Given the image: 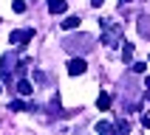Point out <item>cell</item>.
Returning a JSON list of instances; mask_svg holds the SVG:
<instances>
[{"label": "cell", "instance_id": "cell-1", "mask_svg": "<svg viewBox=\"0 0 150 135\" xmlns=\"http://www.w3.org/2000/svg\"><path fill=\"white\" fill-rule=\"evenodd\" d=\"M99 28H102V42L105 45H122L119 37H122V25L113 23V20H99Z\"/></svg>", "mask_w": 150, "mask_h": 135}, {"label": "cell", "instance_id": "cell-2", "mask_svg": "<svg viewBox=\"0 0 150 135\" xmlns=\"http://www.w3.org/2000/svg\"><path fill=\"white\" fill-rule=\"evenodd\" d=\"M62 48H68V51H88V48H93V45H91V37L79 34V37H65V40H62Z\"/></svg>", "mask_w": 150, "mask_h": 135}, {"label": "cell", "instance_id": "cell-3", "mask_svg": "<svg viewBox=\"0 0 150 135\" xmlns=\"http://www.w3.org/2000/svg\"><path fill=\"white\" fill-rule=\"evenodd\" d=\"M31 40H34V28H20V31H11V37H8L11 45H28Z\"/></svg>", "mask_w": 150, "mask_h": 135}, {"label": "cell", "instance_id": "cell-4", "mask_svg": "<svg viewBox=\"0 0 150 135\" xmlns=\"http://www.w3.org/2000/svg\"><path fill=\"white\" fill-rule=\"evenodd\" d=\"M11 65H14V56L11 54H3V59H0V79L3 82H11Z\"/></svg>", "mask_w": 150, "mask_h": 135}, {"label": "cell", "instance_id": "cell-5", "mask_svg": "<svg viewBox=\"0 0 150 135\" xmlns=\"http://www.w3.org/2000/svg\"><path fill=\"white\" fill-rule=\"evenodd\" d=\"M85 70H88L85 59H71V62H68V73H71V76H82Z\"/></svg>", "mask_w": 150, "mask_h": 135}, {"label": "cell", "instance_id": "cell-6", "mask_svg": "<svg viewBox=\"0 0 150 135\" xmlns=\"http://www.w3.org/2000/svg\"><path fill=\"white\" fill-rule=\"evenodd\" d=\"M65 8H68L65 0H48V11L51 14H65Z\"/></svg>", "mask_w": 150, "mask_h": 135}, {"label": "cell", "instance_id": "cell-7", "mask_svg": "<svg viewBox=\"0 0 150 135\" xmlns=\"http://www.w3.org/2000/svg\"><path fill=\"white\" fill-rule=\"evenodd\" d=\"M17 93H20V96H31V93H34V84L28 82V79H20V82H17Z\"/></svg>", "mask_w": 150, "mask_h": 135}, {"label": "cell", "instance_id": "cell-8", "mask_svg": "<svg viewBox=\"0 0 150 135\" xmlns=\"http://www.w3.org/2000/svg\"><path fill=\"white\" fill-rule=\"evenodd\" d=\"M59 25H62L65 31H74V28H79V17H65Z\"/></svg>", "mask_w": 150, "mask_h": 135}, {"label": "cell", "instance_id": "cell-9", "mask_svg": "<svg viewBox=\"0 0 150 135\" xmlns=\"http://www.w3.org/2000/svg\"><path fill=\"white\" fill-rule=\"evenodd\" d=\"M130 59H133V45H130V42H122V62H130Z\"/></svg>", "mask_w": 150, "mask_h": 135}, {"label": "cell", "instance_id": "cell-10", "mask_svg": "<svg viewBox=\"0 0 150 135\" xmlns=\"http://www.w3.org/2000/svg\"><path fill=\"white\" fill-rule=\"evenodd\" d=\"M96 107L105 113V110H110V93H102L99 99H96Z\"/></svg>", "mask_w": 150, "mask_h": 135}, {"label": "cell", "instance_id": "cell-11", "mask_svg": "<svg viewBox=\"0 0 150 135\" xmlns=\"http://www.w3.org/2000/svg\"><path fill=\"white\" fill-rule=\"evenodd\" d=\"M139 34L150 40V20H147V17H142V20H139Z\"/></svg>", "mask_w": 150, "mask_h": 135}, {"label": "cell", "instance_id": "cell-12", "mask_svg": "<svg viewBox=\"0 0 150 135\" xmlns=\"http://www.w3.org/2000/svg\"><path fill=\"white\" fill-rule=\"evenodd\" d=\"M96 132H116V124H108V121H99V124H96Z\"/></svg>", "mask_w": 150, "mask_h": 135}, {"label": "cell", "instance_id": "cell-13", "mask_svg": "<svg viewBox=\"0 0 150 135\" xmlns=\"http://www.w3.org/2000/svg\"><path fill=\"white\" fill-rule=\"evenodd\" d=\"M130 70H133V73H144V70H147V62H133Z\"/></svg>", "mask_w": 150, "mask_h": 135}, {"label": "cell", "instance_id": "cell-14", "mask_svg": "<svg viewBox=\"0 0 150 135\" xmlns=\"http://www.w3.org/2000/svg\"><path fill=\"white\" fill-rule=\"evenodd\" d=\"M8 110H14V113H23V110H25V104H23L20 99H14L11 104H8Z\"/></svg>", "mask_w": 150, "mask_h": 135}, {"label": "cell", "instance_id": "cell-15", "mask_svg": "<svg viewBox=\"0 0 150 135\" xmlns=\"http://www.w3.org/2000/svg\"><path fill=\"white\" fill-rule=\"evenodd\" d=\"M127 129H130V124H127L125 118H119L116 121V132H127Z\"/></svg>", "mask_w": 150, "mask_h": 135}, {"label": "cell", "instance_id": "cell-16", "mask_svg": "<svg viewBox=\"0 0 150 135\" xmlns=\"http://www.w3.org/2000/svg\"><path fill=\"white\" fill-rule=\"evenodd\" d=\"M11 8H14L17 14H23V11H25V3H23V0H14V3H11Z\"/></svg>", "mask_w": 150, "mask_h": 135}, {"label": "cell", "instance_id": "cell-17", "mask_svg": "<svg viewBox=\"0 0 150 135\" xmlns=\"http://www.w3.org/2000/svg\"><path fill=\"white\" fill-rule=\"evenodd\" d=\"M34 82H45V73L42 70H34Z\"/></svg>", "mask_w": 150, "mask_h": 135}, {"label": "cell", "instance_id": "cell-18", "mask_svg": "<svg viewBox=\"0 0 150 135\" xmlns=\"http://www.w3.org/2000/svg\"><path fill=\"white\" fill-rule=\"evenodd\" d=\"M102 3H105V0H91V6H102Z\"/></svg>", "mask_w": 150, "mask_h": 135}, {"label": "cell", "instance_id": "cell-19", "mask_svg": "<svg viewBox=\"0 0 150 135\" xmlns=\"http://www.w3.org/2000/svg\"><path fill=\"white\" fill-rule=\"evenodd\" d=\"M125 3H130V0H122V6H125Z\"/></svg>", "mask_w": 150, "mask_h": 135}]
</instances>
